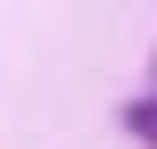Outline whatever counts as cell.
<instances>
[{"label":"cell","mask_w":157,"mask_h":149,"mask_svg":"<svg viewBox=\"0 0 157 149\" xmlns=\"http://www.w3.org/2000/svg\"><path fill=\"white\" fill-rule=\"evenodd\" d=\"M132 133H141V141L157 149V100H141V108H132Z\"/></svg>","instance_id":"1"}]
</instances>
